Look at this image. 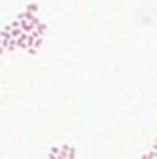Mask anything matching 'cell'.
I'll list each match as a JSON object with an SVG mask.
<instances>
[{"label":"cell","instance_id":"obj_1","mask_svg":"<svg viewBox=\"0 0 157 159\" xmlns=\"http://www.w3.org/2000/svg\"><path fill=\"white\" fill-rule=\"evenodd\" d=\"M20 27H22V31H24V32H27V34H31V32L35 29L29 20H20Z\"/></svg>","mask_w":157,"mask_h":159},{"label":"cell","instance_id":"obj_2","mask_svg":"<svg viewBox=\"0 0 157 159\" xmlns=\"http://www.w3.org/2000/svg\"><path fill=\"white\" fill-rule=\"evenodd\" d=\"M25 10H27V12H32V14H35V12L39 10V5H37L35 2H31V3H27V7H25Z\"/></svg>","mask_w":157,"mask_h":159},{"label":"cell","instance_id":"obj_3","mask_svg":"<svg viewBox=\"0 0 157 159\" xmlns=\"http://www.w3.org/2000/svg\"><path fill=\"white\" fill-rule=\"evenodd\" d=\"M46 29H47V25H46L44 22H39V24L35 25V31H37V32H39L41 36H44V34H46Z\"/></svg>","mask_w":157,"mask_h":159},{"label":"cell","instance_id":"obj_4","mask_svg":"<svg viewBox=\"0 0 157 159\" xmlns=\"http://www.w3.org/2000/svg\"><path fill=\"white\" fill-rule=\"evenodd\" d=\"M14 49H17V41L12 37L10 41H9V46H7V51H14Z\"/></svg>","mask_w":157,"mask_h":159},{"label":"cell","instance_id":"obj_5","mask_svg":"<svg viewBox=\"0 0 157 159\" xmlns=\"http://www.w3.org/2000/svg\"><path fill=\"white\" fill-rule=\"evenodd\" d=\"M22 32H24V31H22V27H15V29H12V32H10V34H12L14 39H17V37H20Z\"/></svg>","mask_w":157,"mask_h":159},{"label":"cell","instance_id":"obj_6","mask_svg":"<svg viewBox=\"0 0 157 159\" xmlns=\"http://www.w3.org/2000/svg\"><path fill=\"white\" fill-rule=\"evenodd\" d=\"M42 42H44V39H42V36H41V37H37V39H35V42H34V46H32V48L39 49V48L42 46Z\"/></svg>","mask_w":157,"mask_h":159},{"label":"cell","instance_id":"obj_7","mask_svg":"<svg viewBox=\"0 0 157 159\" xmlns=\"http://www.w3.org/2000/svg\"><path fill=\"white\" fill-rule=\"evenodd\" d=\"M68 159H76V149L74 147H71L69 152H68Z\"/></svg>","mask_w":157,"mask_h":159},{"label":"cell","instance_id":"obj_8","mask_svg":"<svg viewBox=\"0 0 157 159\" xmlns=\"http://www.w3.org/2000/svg\"><path fill=\"white\" fill-rule=\"evenodd\" d=\"M69 149H71L69 144H63V146H61V151H64V152H69Z\"/></svg>","mask_w":157,"mask_h":159},{"label":"cell","instance_id":"obj_9","mask_svg":"<svg viewBox=\"0 0 157 159\" xmlns=\"http://www.w3.org/2000/svg\"><path fill=\"white\" fill-rule=\"evenodd\" d=\"M59 151H61V147H57V146H54V147H51V151H49V152H52V154H57Z\"/></svg>","mask_w":157,"mask_h":159},{"label":"cell","instance_id":"obj_10","mask_svg":"<svg viewBox=\"0 0 157 159\" xmlns=\"http://www.w3.org/2000/svg\"><path fill=\"white\" fill-rule=\"evenodd\" d=\"M27 53L31 54V56H35V54H37V49H35V48H29V49H27Z\"/></svg>","mask_w":157,"mask_h":159},{"label":"cell","instance_id":"obj_11","mask_svg":"<svg viewBox=\"0 0 157 159\" xmlns=\"http://www.w3.org/2000/svg\"><path fill=\"white\" fill-rule=\"evenodd\" d=\"M9 41H10V39H2V48H5V49H7V46H9Z\"/></svg>","mask_w":157,"mask_h":159},{"label":"cell","instance_id":"obj_12","mask_svg":"<svg viewBox=\"0 0 157 159\" xmlns=\"http://www.w3.org/2000/svg\"><path fill=\"white\" fill-rule=\"evenodd\" d=\"M12 29H14V27H12L10 24H7V25L3 27V31H7V32H12Z\"/></svg>","mask_w":157,"mask_h":159},{"label":"cell","instance_id":"obj_13","mask_svg":"<svg viewBox=\"0 0 157 159\" xmlns=\"http://www.w3.org/2000/svg\"><path fill=\"white\" fill-rule=\"evenodd\" d=\"M47 158H49V159H59L56 154H52V152H49V156H47Z\"/></svg>","mask_w":157,"mask_h":159},{"label":"cell","instance_id":"obj_14","mask_svg":"<svg viewBox=\"0 0 157 159\" xmlns=\"http://www.w3.org/2000/svg\"><path fill=\"white\" fill-rule=\"evenodd\" d=\"M5 51H7V49H5V48H2V46H0V56H2V54L5 53Z\"/></svg>","mask_w":157,"mask_h":159},{"label":"cell","instance_id":"obj_15","mask_svg":"<svg viewBox=\"0 0 157 159\" xmlns=\"http://www.w3.org/2000/svg\"><path fill=\"white\" fill-rule=\"evenodd\" d=\"M154 151H157V142H154V147H152Z\"/></svg>","mask_w":157,"mask_h":159}]
</instances>
